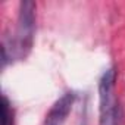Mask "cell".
<instances>
[{
    "label": "cell",
    "instance_id": "cell-1",
    "mask_svg": "<svg viewBox=\"0 0 125 125\" xmlns=\"http://www.w3.org/2000/svg\"><path fill=\"white\" fill-rule=\"evenodd\" d=\"M35 9L37 5L31 0L21 2L19 5L16 34L13 41H10L13 56L25 57L32 47L34 32H35Z\"/></svg>",
    "mask_w": 125,
    "mask_h": 125
},
{
    "label": "cell",
    "instance_id": "cell-2",
    "mask_svg": "<svg viewBox=\"0 0 125 125\" xmlns=\"http://www.w3.org/2000/svg\"><path fill=\"white\" fill-rule=\"evenodd\" d=\"M115 78L116 74L109 68L99 81L100 94V121L99 125H118V104L115 100Z\"/></svg>",
    "mask_w": 125,
    "mask_h": 125
},
{
    "label": "cell",
    "instance_id": "cell-3",
    "mask_svg": "<svg viewBox=\"0 0 125 125\" xmlns=\"http://www.w3.org/2000/svg\"><path fill=\"white\" fill-rule=\"evenodd\" d=\"M74 100H75V94L74 93L63 94L52 106V109L49 110L43 125H62L65 122L66 116L69 115L71 109H72Z\"/></svg>",
    "mask_w": 125,
    "mask_h": 125
},
{
    "label": "cell",
    "instance_id": "cell-4",
    "mask_svg": "<svg viewBox=\"0 0 125 125\" xmlns=\"http://www.w3.org/2000/svg\"><path fill=\"white\" fill-rule=\"evenodd\" d=\"M2 125H13V109L6 96H2Z\"/></svg>",
    "mask_w": 125,
    "mask_h": 125
}]
</instances>
